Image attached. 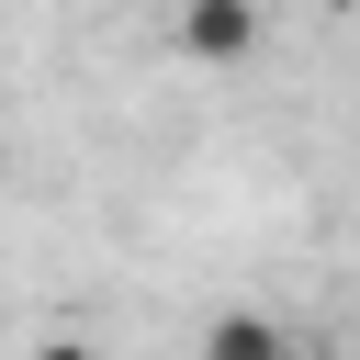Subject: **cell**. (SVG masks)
Masks as SVG:
<instances>
[{
    "instance_id": "obj_1",
    "label": "cell",
    "mask_w": 360,
    "mask_h": 360,
    "mask_svg": "<svg viewBox=\"0 0 360 360\" xmlns=\"http://www.w3.org/2000/svg\"><path fill=\"white\" fill-rule=\"evenodd\" d=\"M180 56L191 68H236V56H259V34H270V11L259 0H180Z\"/></svg>"
},
{
    "instance_id": "obj_2",
    "label": "cell",
    "mask_w": 360,
    "mask_h": 360,
    "mask_svg": "<svg viewBox=\"0 0 360 360\" xmlns=\"http://www.w3.org/2000/svg\"><path fill=\"white\" fill-rule=\"evenodd\" d=\"M202 360H292V326L259 315V304H225V315L202 326Z\"/></svg>"
},
{
    "instance_id": "obj_3",
    "label": "cell",
    "mask_w": 360,
    "mask_h": 360,
    "mask_svg": "<svg viewBox=\"0 0 360 360\" xmlns=\"http://www.w3.org/2000/svg\"><path fill=\"white\" fill-rule=\"evenodd\" d=\"M34 360H101V338H34Z\"/></svg>"
}]
</instances>
